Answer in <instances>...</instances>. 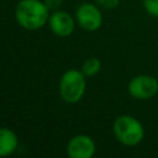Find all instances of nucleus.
Instances as JSON below:
<instances>
[{"mask_svg": "<svg viewBox=\"0 0 158 158\" xmlns=\"http://www.w3.org/2000/svg\"><path fill=\"white\" fill-rule=\"evenodd\" d=\"M143 9L153 17H158V0H142Z\"/></svg>", "mask_w": 158, "mask_h": 158, "instance_id": "nucleus-10", "label": "nucleus"}, {"mask_svg": "<svg viewBox=\"0 0 158 158\" xmlns=\"http://www.w3.org/2000/svg\"><path fill=\"white\" fill-rule=\"evenodd\" d=\"M48 26L49 30L58 37H68L74 32L75 21L65 11L62 10H54L51 12L48 19Z\"/></svg>", "mask_w": 158, "mask_h": 158, "instance_id": "nucleus-7", "label": "nucleus"}, {"mask_svg": "<svg viewBox=\"0 0 158 158\" xmlns=\"http://www.w3.org/2000/svg\"><path fill=\"white\" fill-rule=\"evenodd\" d=\"M44 2H46V5L48 6V9L49 10H58L59 9V6L62 5V0H44Z\"/></svg>", "mask_w": 158, "mask_h": 158, "instance_id": "nucleus-12", "label": "nucleus"}, {"mask_svg": "<svg viewBox=\"0 0 158 158\" xmlns=\"http://www.w3.org/2000/svg\"><path fill=\"white\" fill-rule=\"evenodd\" d=\"M19 148V137L17 135L7 128L0 127V158L11 156Z\"/></svg>", "mask_w": 158, "mask_h": 158, "instance_id": "nucleus-8", "label": "nucleus"}, {"mask_svg": "<svg viewBox=\"0 0 158 158\" xmlns=\"http://www.w3.org/2000/svg\"><path fill=\"white\" fill-rule=\"evenodd\" d=\"M86 90V77L79 69L65 70L58 84V93L62 100L67 104L79 102Z\"/></svg>", "mask_w": 158, "mask_h": 158, "instance_id": "nucleus-3", "label": "nucleus"}, {"mask_svg": "<svg viewBox=\"0 0 158 158\" xmlns=\"http://www.w3.org/2000/svg\"><path fill=\"white\" fill-rule=\"evenodd\" d=\"M80 70L84 73V75L86 78L95 77L101 70V60L99 58H96V57H90V58L85 59V62L83 63Z\"/></svg>", "mask_w": 158, "mask_h": 158, "instance_id": "nucleus-9", "label": "nucleus"}, {"mask_svg": "<svg viewBox=\"0 0 158 158\" xmlns=\"http://www.w3.org/2000/svg\"><path fill=\"white\" fill-rule=\"evenodd\" d=\"M130 96L136 100H149L158 94V79L151 74H137L127 84Z\"/></svg>", "mask_w": 158, "mask_h": 158, "instance_id": "nucleus-4", "label": "nucleus"}, {"mask_svg": "<svg viewBox=\"0 0 158 158\" xmlns=\"http://www.w3.org/2000/svg\"><path fill=\"white\" fill-rule=\"evenodd\" d=\"M115 138L126 147H135L144 138V126L135 116L128 114L118 115L112 123Z\"/></svg>", "mask_w": 158, "mask_h": 158, "instance_id": "nucleus-2", "label": "nucleus"}, {"mask_svg": "<svg viewBox=\"0 0 158 158\" xmlns=\"http://www.w3.org/2000/svg\"><path fill=\"white\" fill-rule=\"evenodd\" d=\"M94 2L102 10H112L118 6L120 0H94Z\"/></svg>", "mask_w": 158, "mask_h": 158, "instance_id": "nucleus-11", "label": "nucleus"}, {"mask_svg": "<svg viewBox=\"0 0 158 158\" xmlns=\"http://www.w3.org/2000/svg\"><path fill=\"white\" fill-rule=\"evenodd\" d=\"M16 22L27 31H37L48 23L49 9L41 0H20L15 6Z\"/></svg>", "mask_w": 158, "mask_h": 158, "instance_id": "nucleus-1", "label": "nucleus"}, {"mask_svg": "<svg viewBox=\"0 0 158 158\" xmlns=\"http://www.w3.org/2000/svg\"><path fill=\"white\" fill-rule=\"evenodd\" d=\"M96 152V144L89 135H75L67 144V154L70 158H91Z\"/></svg>", "mask_w": 158, "mask_h": 158, "instance_id": "nucleus-6", "label": "nucleus"}, {"mask_svg": "<svg viewBox=\"0 0 158 158\" xmlns=\"http://www.w3.org/2000/svg\"><path fill=\"white\" fill-rule=\"evenodd\" d=\"M75 21L84 31L95 32L104 21L101 9L95 2H83L75 10Z\"/></svg>", "mask_w": 158, "mask_h": 158, "instance_id": "nucleus-5", "label": "nucleus"}]
</instances>
